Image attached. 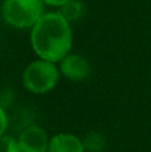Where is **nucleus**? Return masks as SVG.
<instances>
[{"label": "nucleus", "instance_id": "obj_1", "mask_svg": "<svg viewBox=\"0 0 151 152\" xmlns=\"http://www.w3.org/2000/svg\"><path fill=\"white\" fill-rule=\"evenodd\" d=\"M29 40L39 59L60 63L72 47L71 24L59 11L45 12L31 28Z\"/></svg>", "mask_w": 151, "mask_h": 152}, {"label": "nucleus", "instance_id": "obj_2", "mask_svg": "<svg viewBox=\"0 0 151 152\" xmlns=\"http://www.w3.org/2000/svg\"><path fill=\"white\" fill-rule=\"evenodd\" d=\"M43 0H3L0 12L8 26L16 29H31L44 15Z\"/></svg>", "mask_w": 151, "mask_h": 152}, {"label": "nucleus", "instance_id": "obj_3", "mask_svg": "<svg viewBox=\"0 0 151 152\" xmlns=\"http://www.w3.org/2000/svg\"><path fill=\"white\" fill-rule=\"evenodd\" d=\"M60 77V69L56 63L37 59L24 68L21 75L23 87L35 95H43L52 91Z\"/></svg>", "mask_w": 151, "mask_h": 152}, {"label": "nucleus", "instance_id": "obj_4", "mask_svg": "<svg viewBox=\"0 0 151 152\" xmlns=\"http://www.w3.org/2000/svg\"><path fill=\"white\" fill-rule=\"evenodd\" d=\"M59 69L60 75L71 81H83L91 75V66L87 59L71 52L59 63Z\"/></svg>", "mask_w": 151, "mask_h": 152}, {"label": "nucleus", "instance_id": "obj_5", "mask_svg": "<svg viewBox=\"0 0 151 152\" xmlns=\"http://www.w3.org/2000/svg\"><path fill=\"white\" fill-rule=\"evenodd\" d=\"M18 144L20 152H48L50 137L39 126H29L19 135Z\"/></svg>", "mask_w": 151, "mask_h": 152}, {"label": "nucleus", "instance_id": "obj_6", "mask_svg": "<svg viewBox=\"0 0 151 152\" xmlns=\"http://www.w3.org/2000/svg\"><path fill=\"white\" fill-rule=\"evenodd\" d=\"M48 152H86L82 139L72 134H56L50 137Z\"/></svg>", "mask_w": 151, "mask_h": 152}, {"label": "nucleus", "instance_id": "obj_7", "mask_svg": "<svg viewBox=\"0 0 151 152\" xmlns=\"http://www.w3.org/2000/svg\"><path fill=\"white\" fill-rule=\"evenodd\" d=\"M59 12L63 15V18L70 24L80 20L86 13V7L80 0H71L67 4H64L62 8H59Z\"/></svg>", "mask_w": 151, "mask_h": 152}, {"label": "nucleus", "instance_id": "obj_8", "mask_svg": "<svg viewBox=\"0 0 151 152\" xmlns=\"http://www.w3.org/2000/svg\"><path fill=\"white\" fill-rule=\"evenodd\" d=\"M83 143H84L86 151L88 152H100L104 145L103 139L99 134H90Z\"/></svg>", "mask_w": 151, "mask_h": 152}, {"label": "nucleus", "instance_id": "obj_9", "mask_svg": "<svg viewBox=\"0 0 151 152\" xmlns=\"http://www.w3.org/2000/svg\"><path fill=\"white\" fill-rule=\"evenodd\" d=\"M0 152H20L18 139L10 135H3L0 137Z\"/></svg>", "mask_w": 151, "mask_h": 152}, {"label": "nucleus", "instance_id": "obj_10", "mask_svg": "<svg viewBox=\"0 0 151 152\" xmlns=\"http://www.w3.org/2000/svg\"><path fill=\"white\" fill-rule=\"evenodd\" d=\"M8 128V116L5 110L0 105V137L5 135V131Z\"/></svg>", "mask_w": 151, "mask_h": 152}, {"label": "nucleus", "instance_id": "obj_11", "mask_svg": "<svg viewBox=\"0 0 151 152\" xmlns=\"http://www.w3.org/2000/svg\"><path fill=\"white\" fill-rule=\"evenodd\" d=\"M71 0H43L45 5H50V7H55V8H62L64 4H67Z\"/></svg>", "mask_w": 151, "mask_h": 152}]
</instances>
